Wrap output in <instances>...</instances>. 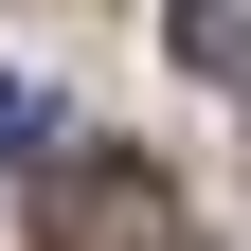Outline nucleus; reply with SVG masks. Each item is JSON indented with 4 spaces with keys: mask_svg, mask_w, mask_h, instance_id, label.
Returning a JSON list of instances; mask_svg holds the SVG:
<instances>
[{
    "mask_svg": "<svg viewBox=\"0 0 251 251\" xmlns=\"http://www.w3.org/2000/svg\"><path fill=\"white\" fill-rule=\"evenodd\" d=\"M36 251H179V179L162 162H72L36 198Z\"/></svg>",
    "mask_w": 251,
    "mask_h": 251,
    "instance_id": "f257e3e1",
    "label": "nucleus"
},
{
    "mask_svg": "<svg viewBox=\"0 0 251 251\" xmlns=\"http://www.w3.org/2000/svg\"><path fill=\"white\" fill-rule=\"evenodd\" d=\"M162 36H179V54H198V72L251 108V0H162Z\"/></svg>",
    "mask_w": 251,
    "mask_h": 251,
    "instance_id": "f03ea898",
    "label": "nucleus"
},
{
    "mask_svg": "<svg viewBox=\"0 0 251 251\" xmlns=\"http://www.w3.org/2000/svg\"><path fill=\"white\" fill-rule=\"evenodd\" d=\"M36 126H54V108H36L18 72H0V162H36Z\"/></svg>",
    "mask_w": 251,
    "mask_h": 251,
    "instance_id": "7ed1b4c3",
    "label": "nucleus"
}]
</instances>
